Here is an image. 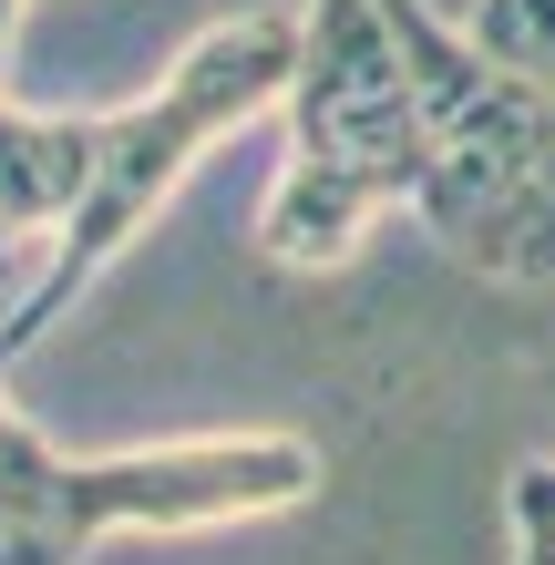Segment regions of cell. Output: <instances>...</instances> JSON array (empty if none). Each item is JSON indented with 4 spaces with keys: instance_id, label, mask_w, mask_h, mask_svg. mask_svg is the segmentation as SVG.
<instances>
[{
    "instance_id": "1",
    "label": "cell",
    "mask_w": 555,
    "mask_h": 565,
    "mask_svg": "<svg viewBox=\"0 0 555 565\" xmlns=\"http://www.w3.org/2000/svg\"><path fill=\"white\" fill-rule=\"evenodd\" d=\"M299 42H309V11H237L216 31H195L185 62L154 93H135L124 114H104V154H93V185H83V216L62 226V247L21 278V298L0 309V360L31 350L42 329L73 309V298L114 268L124 247L154 226V206L185 185V164L247 135L257 114H288V83H299Z\"/></svg>"
},
{
    "instance_id": "2",
    "label": "cell",
    "mask_w": 555,
    "mask_h": 565,
    "mask_svg": "<svg viewBox=\"0 0 555 565\" xmlns=\"http://www.w3.org/2000/svg\"><path fill=\"white\" fill-rule=\"evenodd\" d=\"M421 185V93L381 0H309L299 83H288V164L257 206L278 268H340L381 206Z\"/></svg>"
},
{
    "instance_id": "3",
    "label": "cell",
    "mask_w": 555,
    "mask_h": 565,
    "mask_svg": "<svg viewBox=\"0 0 555 565\" xmlns=\"http://www.w3.org/2000/svg\"><path fill=\"white\" fill-rule=\"evenodd\" d=\"M412 52L421 93V185L412 216L452 257L514 288L555 278V93L473 52V31H442L421 0H381Z\"/></svg>"
},
{
    "instance_id": "4",
    "label": "cell",
    "mask_w": 555,
    "mask_h": 565,
    "mask_svg": "<svg viewBox=\"0 0 555 565\" xmlns=\"http://www.w3.org/2000/svg\"><path fill=\"white\" fill-rule=\"evenodd\" d=\"M0 493L62 565L104 535H206V524L288 514L319 493V452L299 431H195L135 452H52L21 412H0Z\"/></svg>"
},
{
    "instance_id": "5",
    "label": "cell",
    "mask_w": 555,
    "mask_h": 565,
    "mask_svg": "<svg viewBox=\"0 0 555 565\" xmlns=\"http://www.w3.org/2000/svg\"><path fill=\"white\" fill-rule=\"evenodd\" d=\"M104 124H62V114H21L0 104V237H42V257L62 247V226L83 216Z\"/></svg>"
},
{
    "instance_id": "6",
    "label": "cell",
    "mask_w": 555,
    "mask_h": 565,
    "mask_svg": "<svg viewBox=\"0 0 555 565\" xmlns=\"http://www.w3.org/2000/svg\"><path fill=\"white\" fill-rule=\"evenodd\" d=\"M473 52L504 62V73H525L555 93V0H473Z\"/></svg>"
},
{
    "instance_id": "7",
    "label": "cell",
    "mask_w": 555,
    "mask_h": 565,
    "mask_svg": "<svg viewBox=\"0 0 555 565\" xmlns=\"http://www.w3.org/2000/svg\"><path fill=\"white\" fill-rule=\"evenodd\" d=\"M514 565H555V462L514 473Z\"/></svg>"
},
{
    "instance_id": "8",
    "label": "cell",
    "mask_w": 555,
    "mask_h": 565,
    "mask_svg": "<svg viewBox=\"0 0 555 565\" xmlns=\"http://www.w3.org/2000/svg\"><path fill=\"white\" fill-rule=\"evenodd\" d=\"M11 11H21V0H0V62H11Z\"/></svg>"
},
{
    "instance_id": "9",
    "label": "cell",
    "mask_w": 555,
    "mask_h": 565,
    "mask_svg": "<svg viewBox=\"0 0 555 565\" xmlns=\"http://www.w3.org/2000/svg\"><path fill=\"white\" fill-rule=\"evenodd\" d=\"M0 412H11V402H0Z\"/></svg>"
}]
</instances>
